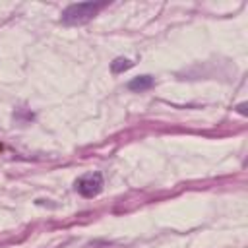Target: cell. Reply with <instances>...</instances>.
Here are the masks:
<instances>
[{
  "mask_svg": "<svg viewBox=\"0 0 248 248\" xmlns=\"http://www.w3.org/2000/svg\"><path fill=\"white\" fill-rule=\"evenodd\" d=\"M107 2H78V4H70L64 12L60 21L64 25H83L87 21H91L101 8H105Z\"/></svg>",
  "mask_w": 248,
  "mask_h": 248,
  "instance_id": "6da1fadb",
  "label": "cell"
},
{
  "mask_svg": "<svg viewBox=\"0 0 248 248\" xmlns=\"http://www.w3.org/2000/svg\"><path fill=\"white\" fill-rule=\"evenodd\" d=\"M76 190L83 198H95L103 190V174L101 172H87L76 180Z\"/></svg>",
  "mask_w": 248,
  "mask_h": 248,
  "instance_id": "7a4b0ae2",
  "label": "cell"
},
{
  "mask_svg": "<svg viewBox=\"0 0 248 248\" xmlns=\"http://www.w3.org/2000/svg\"><path fill=\"white\" fill-rule=\"evenodd\" d=\"M153 83H155L153 76L145 74V76H138V78L130 79V81H128V89H130V91H138V93H140V91H145V89L153 87Z\"/></svg>",
  "mask_w": 248,
  "mask_h": 248,
  "instance_id": "3957f363",
  "label": "cell"
},
{
  "mask_svg": "<svg viewBox=\"0 0 248 248\" xmlns=\"http://www.w3.org/2000/svg\"><path fill=\"white\" fill-rule=\"evenodd\" d=\"M132 66H134L132 60H128V58H116V60L110 64V70H112V74H120V72H124V70L132 68Z\"/></svg>",
  "mask_w": 248,
  "mask_h": 248,
  "instance_id": "277c9868",
  "label": "cell"
},
{
  "mask_svg": "<svg viewBox=\"0 0 248 248\" xmlns=\"http://www.w3.org/2000/svg\"><path fill=\"white\" fill-rule=\"evenodd\" d=\"M244 108H246V103L238 105V112H240V114H246V110H244Z\"/></svg>",
  "mask_w": 248,
  "mask_h": 248,
  "instance_id": "5b68a950",
  "label": "cell"
},
{
  "mask_svg": "<svg viewBox=\"0 0 248 248\" xmlns=\"http://www.w3.org/2000/svg\"><path fill=\"white\" fill-rule=\"evenodd\" d=\"M0 149H2V145H0Z\"/></svg>",
  "mask_w": 248,
  "mask_h": 248,
  "instance_id": "8992f818",
  "label": "cell"
}]
</instances>
